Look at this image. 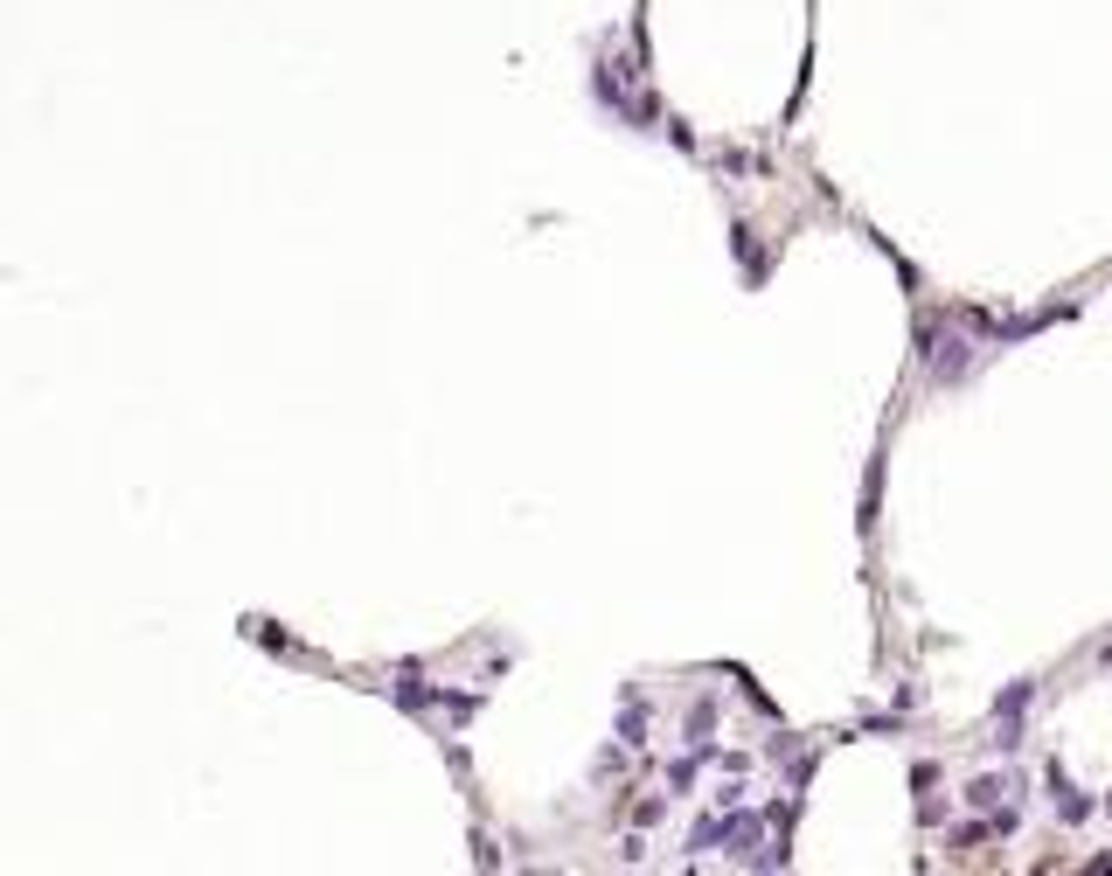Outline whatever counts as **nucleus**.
Instances as JSON below:
<instances>
[{
	"instance_id": "f257e3e1",
	"label": "nucleus",
	"mask_w": 1112,
	"mask_h": 876,
	"mask_svg": "<svg viewBox=\"0 0 1112 876\" xmlns=\"http://www.w3.org/2000/svg\"><path fill=\"white\" fill-rule=\"evenodd\" d=\"M1001 793H1008V786H1001V779H980V786H973V807H994V800H1001Z\"/></svg>"
}]
</instances>
